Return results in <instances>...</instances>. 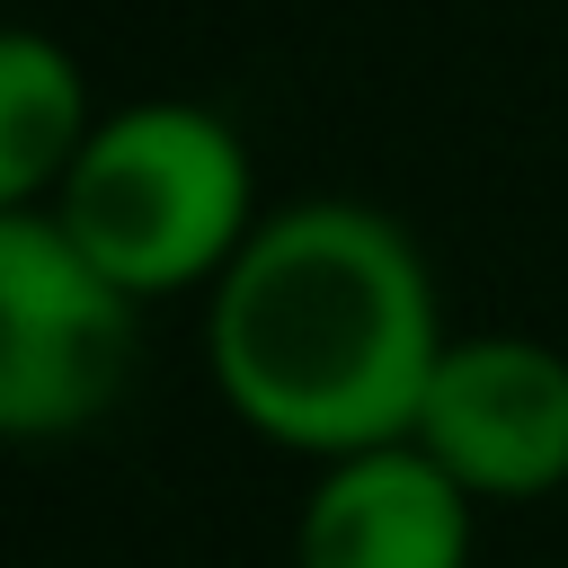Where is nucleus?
<instances>
[{
    "mask_svg": "<svg viewBox=\"0 0 568 568\" xmlns=\"http://www.w3.org/2000/svg\"><path fill=\"white\" fill-rule=\"evenodd\" d=\"M444 346L453 328L417 231L355 195L266 213L204 293V373L222 408L302 462L417 435Z\"/></svg>",
    "mask_w": 568,
    "mask_h": 568,
    "instance_id": "nucleus-1",
    "label": "nucleus"
},
{
    "mask_svg": "<svg viewBox=\"0 0 568 568\" xmlns=\"http://www.w3.org/2000/svg\"><path fill=\"white\" fill-rule=\"evenodd\" d=\"M44 213L133 302L213 293L222 266L266 222L257 213V160L240 142V124L222 106H204V98L106 106Z\"/></svg>",
    "mask_w": 568,
    "mask_h": 568,
    "instance_id": "nucleus-2",
    "label": "nucleus"
},
{
    "mask_svg": "<svg viewBox=\"0 0 568 568\" xmlns=\"http://www.w3.org/2000/svg\"><path fill=\"white\" fill-rule=\"evenodd\" d=\"M133 320L142 302L106 266H89L44 204L0 213V435H89L133 382Z\"/></svg>",
    "mask_w": 568,
    "mask_h": 568,
    "instance_id": "nucleus-3",
    "label": "nucleus"
},
{
    "mask_svg": "<svg viewBox=\"0 0 568 568\" xmlns=\"http://www.w3.org/2000/svg\"><path fill=\"white\" fill-rule=\"evenodd\" d=\"M417 444L479 506H541L568 488V355L524 328H470L444 346Z\"/></svg>",
    "mask_w": 568,
    "mask_h": 568,
    "instance_id": "nucleus-4",
    "label": "nucleus"
},
{
    "mask_svg": "<svg viewBox=\"0 0 568 568\" xmlns=\"http://www.w3.org/2000/svg\"><path fill=\"white\" fill-rule=\"evenodd\" d=\"M479 497L417 444L320 462L293 515V568H470Z\"/></svg>",
    "mask_w": 568,
    "mask_h": 568,
    "instance_id": "nucleus-5",
    "label": "nucleus"
},
{
    "mask_svg": "<svg viewBox=\"0 0 568 568\" xmlns=\"http://www.w3.org/2000/svg\"><path fill=\"white\" fill-rule=\"evenodd\" d=\"M89 133H98L89 71L44 27H9L0 36V213L53 204Z\"/></svg>",
    "mask_w": 568,
    "mask_h": 568,
    "instance_id": "nucleus-6",
    "label": "nucleus"
}]
</instances>
